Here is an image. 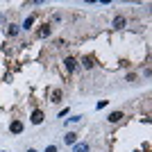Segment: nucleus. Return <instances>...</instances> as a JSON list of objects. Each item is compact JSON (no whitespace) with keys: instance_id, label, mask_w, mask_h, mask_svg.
I'll use <instances>...</instances> for the list:
<instances>
[{"instance_id":"nucleus-1","label":"nucleus","mask_w":152,"mask_h":152,"mask_svg":"<svg viewBox=\"0 0 152 152\" xmlns=\"http://www.w3.org/2000/svg\"><path fill=\"white\" fill-rule=\"evenodd\" d=\"M30 121H32V125H41V123L45 121L43 111H41V109H34V111H32V116H30Z\"/></svg>"},{"instance_id":"nucleus-2","label":"nucleus","mask_w":152,"mask_h":152,"mask_svg":"<svg viewBox=\"0 0 152 152\" xmlns=\"http://www.w3.org/2000/svg\"><path fill=\"white\" fill-rule=\"evenodd\" d=\"M73 152H91V145L86 141H77L75 145H73Z\"/></svg>"},{"instance_id":"nucleus-3","label":"nucleus","mask_w":152,"mask_h":152,"mask_svg":"<svg viewBox=\"0 0 152 152\" xmlns=\"http://www.w3.org/2000/svg\"><path fill=\"white\" fill-rule=\"evenodd\" d=\"M64 68L68 70V73H73V70L77 68V61H75L73 57H66V59H64Z\"/></svg>"},{"instance_id":"nucleus-4","label":"nucleus","mask_w":152,"mask_h":152,"mask_svg":"<svg viewBox=\"0 0 152 152\" xmlns=\"http://www.w3.org/2000/svg\"><path fill=\"white\" fill-rule=\"evenodd\" d=\"M9 132H12V134H20V132H23V123H20V121H12V123H9Z\"/></svg>"},{"instance_id":"nucleus-5","label":"nucleus","mask_w":152,"mask_h":152,"mask_svg":"<svg viewBox=\"0 0 152 152\" xmlns=\"http://www.w3.org/2000/svg\"><path fill=\"white\" fill-rule=\"evenodd\" d=\"M64 143H66V145H75V143H77V134H75V132H66Z\"/></svg>"},{"instance_id":"nucleus-6","label":"nucleus","mask_w":152,"mask_h":152,"mask_svg":"<svg viewBox=\"0 0 152 152\" xmlns=\"http://www.w3.org/2000/svg\"><path fill=\"white\" fill-rule=\"evenodd\" d=\"M50 32H52L50 25H41V30L37 32V37H39V39H48V37H50Z\"/></svg>"},{"instance_id":"nucleus-7","label":"nucleus","mask_w":152,"mask_h":152,"mask_svg":"<svg viewBox=\"0 0 152 152\" xmlns=\"http://www.w3.org/2000/svg\"><path fill=\"white\" fill-rule=\"evenodd\" d=\"M50 102H55V104L61 102V89H52L50 91Z\"/></svg>"},{"instance_id":"nucleus-8","label":"nucleus","mask_w":152,"mask_h":152,"mask_svg":"<svg viewBox=\"0 0 152 152\" xmlns=\"http://www.w3.org/2000/svg\"><path fill=\"white\" fill-rule=\"evenodd\" d=\"M123 118H125V116H123V111H114V114H109L107 121H109V123H121Z\"/></svg>"},{"instance_id":"nucleus-9","label":"nucleus","mask_w":152,"mask_h":152,"mask_svg":"<svg viewBox=\"0 0 152 152\" xmlns=\"http://www.w3.org/2000/svg\"><path fill=\"white\" fill-rule=\"evenodd\" d=\"M125 25H127L125 16H116V18H114V27H116V30H123Z\"/></svg>"},{"instance_id":"nucleus-10","label":"nucleus","mask_w":152,"mask_h":152,"mask_svg":"<svg viewBox=\"0 0 152 152\" xmlns=\"http://www.w3.org/2000/svg\"><path fill=\"white\" fill-rule=\"evenodd\" d=\"M82 66H84L86 70H91V68L95 66V64H93V59H91V57H84V59H82Z\"/></svg>"},{"instance_id":"nucleus-11","label":"nucleus","mask_w":152,"mask_h":152,"mask_svg":"<svg viewBox=\"0 0 152 152\" xmlns=\"http://www.w3.org/2000/svg\"><path fill=\"white\" fill-rule=\"evenodd\" d=\"M32 23H34V14L25 18V23H23V30H32Z\"/></svg>"},{"instance_id":"nucleus-12","label":"nucleus","mask_w":152,"mask_h":152,"mask_svg":"<svg viewBox=\"0 0 152 152\" xmlns=\"http://www.w3.org/2000/svg\"><path fill=\"white\" fill-rule=\"evenodd\" d=\"M18 30H20L18 25H7V34H12V37H16V34H18Z\"/></svg>"},{"instance_id":"nucleus-13","label":"nucleus","mask_w":152,"mask_h":152,"mask_svg":"<svg viewBox=\"0 0 152 152\" xmlns=\"http://www.w3.org/2000/svg\"><path fill=\"white\" fill-rule=\"evenodd\" d=\"M82 121V116H73V118H68V121H66V125H68V123H80Z\"/></svg>"},{"instance_id":"nucleus-14","label":"nucleus","mask_w":152,"mask_h":152,"mask_svg":"<svg viewBox=\"0 0 152 152\" xmlns=\"http://www.w3.org/2000/svg\"><path fill=\"white\" fill-rule=\"evenodd\" d=\"M43 152H57V145H48V148H45Z\"/></svg>"},{"instance_id":"nucleus-15","label":"nucleus","mask_w":152,"mask_h":152,"mask_svg":"<svg viewBox=\"0 0 152 152\" xmlns=\"http://www.w3.org/2000/svg\"><path fill=\"white\" fill-rule=\"evenodd\" d=\"M27 152H37V150H34V148H30V150H27Z\"/></svg>"}]
</instances>
